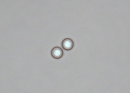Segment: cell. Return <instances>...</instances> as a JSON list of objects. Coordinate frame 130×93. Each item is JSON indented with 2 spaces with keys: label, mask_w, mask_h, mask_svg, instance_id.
<instances>
[{
  "label": "cell",
  "mask_w": 130,
  "mask_h": 93,
  "mask_svg": "<svg viewBox=\"0 0 130 93\" xmlns=\"http://www.w3.org/2000/svg\"><path fill=\"white\" fill-rule=\"evenodd\" d=\"M52 56L55 58H59L63 56V52L61 49L59 47H55L51 51Z\"/></svg>",
  "instance_id": "obj_2"
},
{
  "label": "cell",
  "mask_w": 130,
  "mask_h": 93,
  "mask_svg": "<svg viewBox=\"0 0 130 93\" xmlns=\"http://www.w3.org/2000/svg\"><path fill=\"white\" fill-rule=\"evenodd\" d=\"M62 45L63 49L66 50H70L73 47V42L70 38H66L62 42Z\"/></svg>",
  "instance_id": "obj_1"
}]
</instances>
